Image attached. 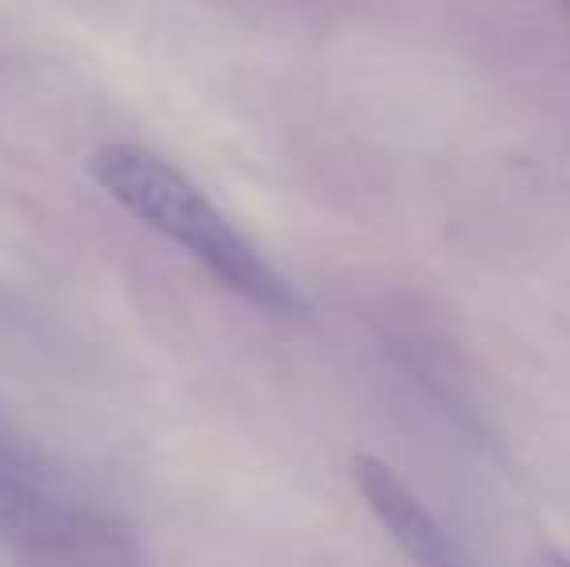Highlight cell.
Instances as JSON below:
<instances>
[{"label": "cell", "instance_id": "cell-2", "mask_svg": "<svg viewBox=\"0 0 570 567\" xmlns=\"http://www.w3.org/2000/svg\"><path fill=\"white\" fill-rule=\"evenodd\" d=\"M0 545L20 567H148L136 537L94 509L0 404Z\"/></svg>", "mask_w": 570, "mask_h": 567}, {"label": "cell", "instance_id": "cell-4", "mask_svg": "<svg viewBox=\"0 0 570 567\" xmlns=\"http://www.w3.org/2000/svg\"><path fill=\"white\" fill-rule=\"evenodd\" d=\"M535 567H570L567 556H559V553H543L540 560H535Z\"/></svg>", "mask_w": 570, "mask_h": 567}, {"label": "cell", "instance_id": "cell-3", "mask_svg": "<svg viewBox=\"0 0 570 567\" xmlns=\"http://www.w3.org/2000/svg\"><path fill=\"white\" fill-rule=\"evenodd\" d=\"M350 475L368 514L420 567H473L462 556V548L454 545L451 532L435 521V514L415 498L412 486L389 462H381L376 454H353Z\"/></svg>", "mask_w": 570, "mask_h": 567}, {"label": "cell", "instance_id": "cell-5", "mask_svg": "<svg viewBox=\"0 0 570 567\" xmlns=\"http://www.w3.org/2000/svg\"><path fill=\"white\" fill-rule=\"evenodd\" d=\"M551 4H556L559 12H563V20L570 23V0H551Z\"/></svg>", "mask_w": 570, "mask_h": 567}, {"label": "cell", "instance_id": "cell-1", "mask_svg": "<svg viewBox=\"0 0 570 567\" xmlns=\"http://www.w3.org/2000/svg\"><path fill=\"white\" fill-rule=\"evenodd\" d=\"M90 175L98 187L128 214L187 250L222 287L237 292L268 315H303L307 303L245 237L226 222V214L167 159L132 144H106L90 156Z\"/></svg>", "mask_w": 570, "mask_h": 567}]
</instances>
